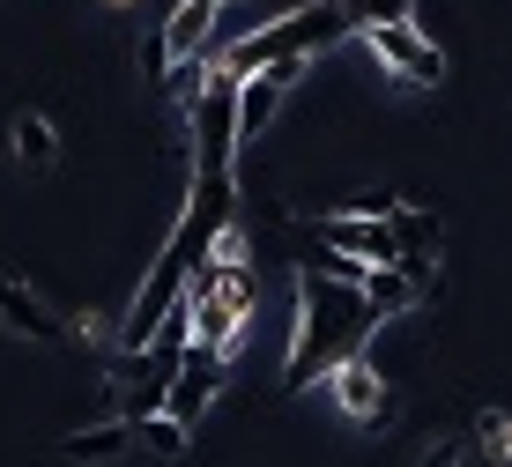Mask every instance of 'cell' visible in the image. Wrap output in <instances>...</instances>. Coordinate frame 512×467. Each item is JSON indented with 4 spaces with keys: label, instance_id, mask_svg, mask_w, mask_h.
<instances>
[{
    "label": "cell",
    "instance_id": "1",
    "mask_svg": "<svg viewBox=\"0 0 512 467\" xmlns=\"http://www.w3.org/2000/svg\"><path fill=\"white\" fill-rule=\"evenodd\" d=\"M364 327H379L364 290H349V282H327L320 267H305L297 275V319H290V356H282V393H305L312 371L327 364V356H349L364 349Z\"/></svg>",
    "mask_w": 512,
    "mask_h": 467
},
{
    "label": "cell",
    "instance_id": "2",
    "mask_svg": "<svg viewBox=\"0 0 512 467\" xmlns=\"http://www.w3.org/2000/svg\"><path fill=\"white\" fill-rule=\"evenodd\" d=\"M357 38H364V52H372L379 67H394V82H409V89L446 82V52H438V38L423 23H364Z\"/></svg>",
    "mask_w": 512,
    "mask_h": 467
},
{
    "label": "cell",
    "instance_id": "3",
    "mask_svg": "<svg viewBox=\"0 0 512 467\" xmlns=\"http://www.w3.org/2000/svg\"><path fill=\"white\" fill-rule=\"evenodd\" d=\"M186 267H193V260L179 253V245H164V253H156L149 282L134 290L127 319H119V349H127V356H141V349H149V341H156V327H164V312L186 297Z\"/></svg>",
    "mask_w": 512,
    "mask_h": 467
},
{
    "label": "cell",
    "instance_id": "4",
    "mask_svg": "<svg viewBox=\"0 0 512 467\" xmlns=\"http://www.w3.org/2000/svg\"><path fill=\"white\" fill-rule=\"evenodd\" d=\"M223 379H231V356H223V349H208V341H186L179 371H171V393H164V408H171L179 423H201L208 408H216Z\"/></svg>",
    "mask_w": 512,
    "mask_h": 467
},
{
    "label": "cell",
    "instance_id": "5",
    "mask_svg": "<svg viewBox=\"0 0 512 467\" xmlns=\"http://www.w3.org/2000/svg\"><path fill=\"white\" fill-rule=\"evenodd\" d=\"M0 327L23 334V341H38V349H67V334H75L38 290H30V282H15V275H0Z\"/></svg>",
    "mask_w": 512,
    "mask_h": 467
},
{
    "label": "cell",
    "instance_id": "6",
    "mask_svg": "<svg viewBox=\"0 0 512 467\" xmlns=\"http://www.w3.org/2000/svg\"><path fill=\"white\" fill-rule=\"evenodd\" d=\"M334 408H342L349 423H379L386 416V379H379V364L364 349H349V356H334Z\"/></svg>",
    "mask_w": 512,
    "mask_h": 467
},
{
    "label": "cell",
    "instance_id": "7",
    "mask_svg": "<svg viewBox=\"0 0 512 467\" xmlns=\"http://www.w3.org/2000/svg\"><path fill=\"white\" fill-rule=\"evenodd\" d=\"M320 238L342 245L357 260H401V238H394V215H357V208H334L320 215Z\"/></svg>",
    "mask_w": 512,
    "mask_h": 467
},
{
    "label": "cell",
    "instance_id": "8",
    "mask_svg": "<svg viewBox=\"0 0 512 467\" xmlns=\"http://www.w3.org/2000/svg\"><path fill=\"white\" fill-rule=\"evenodd\" d=\"M127 453H134V416H104V423L60 438V460H75V467H119Z\"/></svg>",
    "mask_w": 512,
    "mask_h": 467
},
{
    "label": "cell",
    "instance_id": "9",
    "mask_svg": "<svg viewBox=\"0 0 512 467\" xmlns=\"http://www.w3.org/2000/svg\"><path fill=\"white\" fill-rule=\"evenodd\" d=\"M364 304H372V319H409L423 304V282L401 260H372L364 267Z\"/></svg>",
    "mask_w": 512,
    "mask_h": 467
},
{
    "label": "cell",
    "instance_id": "10",
    "mask_svg": "<svg viewBox=\"0 0 512 467\" xmlns=\"http://www.w3.org/2000/svg\"><path fill=\"white\" fill-rule=\"evenodd\" d=\"M216 23H223V8H216V0H179V8L164 15L171 60H193V52H216Z\"/></svg>",
    "mask_w": 512,
    "mask_h": 467
},
{
    "label": "cell",
    "instance_id": "11",
    "mask_svg": "<svg viewBox=\"0 0 512 467\" xmlns=\"http://www.w3.org/2000/svg\"><path fill=\"white\" fill-rule=\"evenodd\" d=\"M8 141H15V156H23L30 171H52V164H60V127H52L45 112H15V119H8Z\"/></svg>",
    "mask_w": 512,
    "mask_h": 467
},
{
    "label": "cell",
    "instance_id": "12",
    "mask_svg": "<svg viewBox=\"0 0 512 467\" xmlns=\"http://www.w3.org/2000/svg\"><path fill=\"white\" fill-rule=\"evenodd\" d=\"M186 430L193 423H179L171 408H149V416H134V445H141V453H156V460H179L186 453Z\"/></svg>",
    "mask_w": 512,
    "mask_h": 467
},
{
    "label": "cell",
    "instance_id": "13",
    "mask_svg": "<svg viewBox=\"0 0 512 467\" xmlns=\"http://www.w3.org/2000/svg\"><path fill=\"white\" fill-rule=\"evenodd\" d=\"M475 445H483L490 460H512V416L505 408H475Z\"/></svg>",
    "mask_w": 512,
    "mask_h": 467
},
{
    "label": "cell",
    "instance_id": "14",
    "mask_svg": "<svg viewBox=\"0 0 512 467\" xmlns=\"http://www.w3.org/2000/svg\"><path fill=\"white\" fill-rule=\"evenodd\" d=\"M164 75H171V38H164V23H149L141 30V82L164 89Z\"/></svg>",
    "mask_w": 512,
    "mask_h": 467
},
{
    "label": "cell",
    "instance_id": "15",
    "mask_svg": "<svg viewBox=\"0 0 512 467\" xmlns=\"http://www.w3.org/2000/svg\"><path fill=\"white\" fill-rule=\"evenodd\" d=\"M349 15L364 23H416V0H349Z\"/></svg>",
    "mask_w": 512,
    "mask_h": 467
},
{
    "label": "cell",
    "instance_id": "16",
    "mask_svg": "<svg viewBox=\"0 0 512 467\" xmlns=\"http://www.w3.org/2000/svg\"><path fill=\"white\" fill-rule=\"evenodd\" d=\"M416 467H461V438H453V430H438L431 445H423V460Z\"/></svg>",
    "mask_w": 512,
    "mask_h": 467
},
{
    "label": "cell",
    "instance_id": "17",
    "mask_svg": "<svg viewBox=\"0 0 512 467\" xmlns=\"http://www.w3.org/2000/svg\"><path fill=\"white\" fill-rule=\"evenodd\" d=\"M349 208H357V215H394V208H401V193H386V186H364Z\"/></svg>",
    "mask_w": 512,
    "mask_h": 467
},
{
    "label": "cell",
    "instance_id": "18",
    "mask_svg": "<svg viewBox=\"0 0 512 467\" xmlns=\"http://www.w3.org/2000/svg\"><path fill=\"white\" fill-rule=\"evenodd\" d=\"M260 8V23H268V15H290V8H305V0H253Z\"/></svg>",
    "mask_w": 512,
    "mask_h": 467
},
{
    "label": "cell",
    "instance_id": "19",
    "mask_svg": "<svg viewBox=\"0 0 512 467\" xmlns=\"http://www.w3.org/2000/svg\"><path fill=\"white\" fill-rule=\"evenodd\" d=\"M112 8H127V0H112Z\"/></svg>",
    "mask_w": 512,
    "mask_h": 467
}]
</instances>
